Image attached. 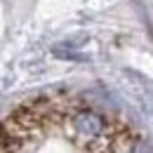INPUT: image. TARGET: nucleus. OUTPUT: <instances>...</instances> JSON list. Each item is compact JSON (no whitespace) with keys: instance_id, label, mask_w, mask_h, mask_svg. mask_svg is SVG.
Masks as SVG:
<instances>
[{"instance_id":"f257e3e1","label":"nucleus","mask_w":153,"mask_h":153,"mask_svg":"<svg viewBox=\"0 0 153 153\" xmlns=\"http://www.w3.org/2000/svg\"><path fill=\"white\" fill-rule=\"evenodd\" d=\"M108 120L92 108H76L66 118V134L90 153H106L113 134L108 137Z\"/></svg>"}]
</instances>
